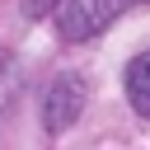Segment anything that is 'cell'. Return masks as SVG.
I'll return each instance as SVG.
<instances>
[{"label":"cell","mask_w":150,"mask_h":150,"mask_svg":"<svg viewBox=\"0 0 150 150\" xmlns=\"http://www.w3.org/2000/svg\"><path fill=\"white\" fill-rule=\"evenodd\" d=\"M52 14H56V33L66 42H89L122 14V0H61Z\"/></svg>","instance_id":"cell-1"},{"label":"cell","mask_w":150,"mask_h":150,"mask_svg":"<svg viewBox=\"0 0 150 150\" xmlns=\"http://www.w3.org/2000/svg\"><path fill=\"white\" fill-rule=\"evenodd\" d=\"M80 112H84V80L80 75H56L42 94V127L56 136V131L75 127Z\"/></svg>","instance_id":"cell-2"},{"label":"cell","mask_w":150,"mask_h":150,"mask_svg":"<svg viewBox=\"0 0 150 150\" xmlns=\"http://www.w3.org/2000/svg\"><path fill=\"white\" fill-rule=\"evenodd\" d=\"M127 103L141 112V117H150V52H141L131 66H127Z\"/></svg>","instance_id":"cell-3"},{"label":"cell","mask_w":150,"mask_h":150,"mask_svg":"<svg viewBox=\"0 0 150 150\" xmlns=\"http://www.w3.org/2000/svg\"><path fill=\"white\" fill-rule=\"evenodd\" d=\"M56 5H61V0H23V14H28V19H42V14H52Z\"/></svg>","instance_id":"cell-4"},{"label":"cell","mask_w":150,"mask_h":150,"mask_svg":"<svg viewBox=\"0 0 150 150\" xmlns=\"http://www.w3.org/2000/svg\"><path fill=\"white\" fill-rule=\"evenodd\" d=\"M131 5H150V0H122V9H131Z\"/></svg>","instance_id":"cell-5"}]
</instances>
